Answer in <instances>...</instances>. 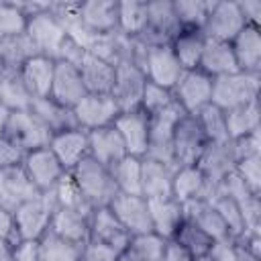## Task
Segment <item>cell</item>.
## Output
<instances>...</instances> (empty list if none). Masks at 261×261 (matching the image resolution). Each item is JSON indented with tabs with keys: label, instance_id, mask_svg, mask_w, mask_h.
Returning a JSON list of instances; mask_svg holds the SVG:
<instances>
[{
	"label": "cell",
	"instance_id": "obj_47",
	"mask_svg": "<svg viewBox=\"0 0 261 261\" xmlns=\"http://www.w3.org/2000/svg\"><path fill=\"white\" fill-rule=\"evenodd\" d=\"M173 102H175V100H173L171 90L161 88V86H157V84H153V82H147V84H145V90H143V96H141V106H139V108H141L147 116H151V114H155V112L167 108V106L173 104Z\"/></svg>",
	"mask_w": 261,
	"mask_h": 261
},
{
	"label": "cell",
	"instance_id": "obj_6",
	"mask_svg": "<svg viewBox=\"0 0 261 261\" xmlns=\"http://www.w3.org/2000/svg\"><path fill=\"white\" fill-rule=\"evenodd\" d=\"M171 94L181 110L194 116L204 106L212 104V77L200 69H184Z\"/></svg>",
	"mask_w": 261,
	"mask_h": 261
},
{
	"label": "cell",
	"instance_id": "obj_33",
	"mask_svg": "<svg viewBox=\"0 0 261 261\" xmlns=\"http://www.w3.org/2000/svg\"><path fill=\"white\" fill-rule=\"evenodd\" d=\"M206 43V35L200 29H179V33L171 39L169 47L179 61L181 69H198L202 49Z\"/></svg>",
	"mask_w": 261,
	"mask_h": 261
},
{
	"label": "cell",
	"instance_id": "obj_1",
	"mask_svg": "<svg viewBox=\"0 0 261 261\" xmlns=\"http://www.w3.org/2000/svg\"><path fill=\"white\" fill-rule=\"evenodd\" d=\"M27 14L24 35L37 55H45L57 61L59 47L67 37L65 27L49 12V2H20Z\"/></svg>",
	"mask_w": 261,
	"mask_h": 261
},
{
	"label": "cell",
	"instance_id": "obj_60",
	"mask_svg": "<svg viewBox=\"0 0 261 261\" xmlns=\"http://www.w3.org/2000/svg\"><path fill=\"white\" fill-rule=\"evenodd\" d=\"M8 118H10V110H8L4 104H0V137H2V135H4V130H6Z\"/></svg>",
	"mask_w": 261,
	"mask_h": 261
},
{
	"label": "cell",
	"instance_id": "obj_57",
	"mask_svg": "<svg viewBox=\"0 0 261 261\" xmlns=\"http://www.w3.org/2000/svg\"><path fill=\"white\" fill-rule=\"evenodd\" d=\"M247 24L259 27L261 22V0H237Z\"/></svg>",
	"mask_w": 261,
	"mask_h": 261
},
{
	"label": "cell",
	"instance_id": "obj_17",
	"mask_svg": "<svg viewBox=\"0 0 261 261\" xmlns=\"http://www.w3.org/2000/svg\"><path fill=\"white\" fill-rule=\"evenodd\" d=\"M218 186H212L198 165H179L173 171L171 179V196L186 204L190 200H210Z\"/></svg>",
	"mask_w": 261,
	"mask_h": 261
},
{
	"label": "cell",
	"instance_id": "obj_3",
	"mask_svg": "<svg viewBox=\"0 0 261 261\" xmlns=\"http://www.w3.org/2000/svg\"><path fill=\"white\" fill-rule=\"evenodd\" d=\"M261 73L234 71L212 80V104L220 110H232L253 100H259Z\"/></svg>",
	"mask_w": 261,
	"mask_h": 261
},
{
	"label": "cell",
	"instance_id": "obj_49",
	"mask_svg": "<svg viewBox=\"0 0 261 261\" xmlns=\"http://www.w3.org/2000/svg\"><path fill=\"white\" fill-rule=\"evenodd\" d=\"M49 12L65 27V31L80 24V2H49Z\"/></svg>",
	"mask_w": 261,
	"mask_h": 261
},
{
	"label": "cell",
	"instance_id": "obj_41",
	"mask_svg": "<svg viewBox=\"0 0 261 261\" xmlns=\"http://www.w3.org/2000/svg\"><path fill=\"white\" fill-rule=\"evenodd\" d=\"M206 141L208 143H228L230 137H228V130H226V116H224V110H220L218 106L214 104H208L204 106L198 114H194Z\"/></svg>",
	"mask_w": 261,
	"mask_h": 261
},
{
	"label": "cell",
	"instance_id": "obj_28",
	"mask_svg": "<svg viewBox=\"0 0 261 261\" xmlns=\"http://www.w3.org/2000/svg\"><path fill=\"white\" fill-rule=\"evenodd\" d=\"M198 69L204 71L206 75H210L212 80L239 71L230 43L216 41V39H206L204 49H202V57H200V63H198Z\"/></svg>",
	"mask_w": 261,
	"mask_h": 261
},
{
	"label": "cell",
	"instance_id": "obj_25",
	"mask_svg": "<svg viewBox=\"0 0 261 261\" xmlns=\"http://www.w3.org/2000/svg\"><path fill=\"white\" fill-rule=\"evenodd\" d=\"M55 73V59L45 55H33L24 61L18 77L33 98H49Z\"/></svg>",
	"mask_w": 261,
	"mask_h": 261
},
{
	"label": "cell",
	"instance_id": "obj_40",
	"mask_svg": "<svg viewBox=\"0 0 261 261\" xmlns=\"http://www.w3.org/2000/svg\"><path fill=\"white\" fill-rule=\"evenodd\" d=\"M212 206H214V210L218 212V216L222 218V222H224V226L228 228V234H230V239L234 241V239H239L241 234H245V222H243V214H241V208H239V204L232 200V198H228L226 194H222L218 188H216V192L210 196V200H208Z\"/></svg>",
	"mask_w": 261,
	"mask_h": 261
},
{
	"label": "cell",
	"instance_id": "obj_32",
	"mask_svg": "<svg viewBox=\"0 0 261 261\" xmlns=\"http://www.w3.org/2000/svg\"><path fill=\"white\" fill-rule=\"evenodd\" d=\"M175 167H169L165 163L153 161L143 157V171H141V194L151 198H167L171 196V179H173Z\"/></svg>",
	"mask_w": 261,
	"mask_h": 261
},
{
	"label": "cell",
	"instance_id": "obj_26",
	"mask_svg": "<svg viewBox=\"0 0 261 261\" xmlns=\"http://www.w3.org/2000/svg\"><path fill=\"white\" fill-rule=\"evenodd\" d=\"M49 230L57 237L71 241L75 245H84L90 239V212H80L71 208L55 206Z\"/></svg>",
	"mask_w": 261,
	"mask_h": 261
},
{
	"label": "cell",
	"instance_id": "obj_62",
	"mask_svg": "<svg viewBox=\"0 0 261 261\" xmlns=\"http://www.w3.org/2000/svg\"><path fill=\"white\" fill-rule=\"evenodd\" d=\"M196 261H214V259H212V255L208 253V255H204V257H198Z\"/></svg>",
	"mask_w": 261,
	"mask_h": 261
},
{
	"label": "cell",
	"instance_id": "obj_30",
	"mask_svg": "<svg viewBox=\"0 0 261 261\" xmlns=\"http://www.w3.org/2000/svg\"><path fill=\"white\" fill-rule=\"evenodd\" d=\"M31 112L47 126V130L51 135L63 133L69 128H77L73 110L67 106H61L59 102H55L51 98H33Z\"/></svg>",
	"mask_w": 261,
	"mask_h": 261
},
{
	"label": "cell",
	"instance_id": "obj_50",
	"mask_svg": "<svg viewBox=\"0 0 261 261\" xmlns=\"http://www.w3.org/2000/svg\"><path fill=\"white\" fill-rule=\"evenodd\" d=\"M230 147H232L234 163L241 159H247V157H257V155H261V137H259V133L245 135V137L232 139Z\"/></svg>",
	"mask_w": 261,
	"mask_h": 261
},
{
	"label": "cell",
	"instance_id": "obj_2",
	"mask_svg": "<svg viewBox=\"0 0 261 261\" xmlns=\"http://www.w3.org/2000/svg\"><path fill=\"white\" fill-rule=\"evenodd\" d=\"M69 175L73 177L75 186L80 188V192L84 194L86 202L92 208L108 206L112 202V198L118 194L116 184L110 173V167L94 161L92 157H86L84 161H80L69 171Z\"/></svg>",
	"mask_w": 261,
	"mask_h": 261
},
{
	"label": "cell",
	"instance_id": "obj_51",
	"mask_svg": "<svg viewBox=\"0 0 261 261\" xmlns=\"http://www.w3.org/2000/svg\"><path fill=\"white\" fill-rule=\"evenodd\" d=\"M88 55V51L84 49V45L80 41H75L71 35H67L59 47V53H57V61H63V63H69V65H75L80 67L84 57Z\"/></svg>",
	"mask_w": 261,
	"mask_h": 261
},
{
	"label": "cell",
	"instance_id": "obj_61",
	"mask_svg": "<svg viewBox=\"0 0 261 261\" xmlns=\"http://www.w3.org/2000/svg\"><path fill=\"white\" fill-rule=\"evenodd\" d=\"M116 261H133V259H130V257H128V255H126V253H120V255H118V259H116Z\"/></svg>",
	"mask_w": 261,
	"mask_h": 261
},
{
	"label": "cell",
	"instance_id": "obj_20",
	"mask_svg": "<svg viewBox=\"0 0 261 261\" xmlns=\"http://www.w3.org/2000/svg\"><path fill=\"white\" fill-rule=\"evenodd\" d=\"M118 2L86 0L80 2V24L92 35H110L118 27Z\"/></svg>",
	"mask_w": 261,
	"mask_h": 261
},
{
	"label": "cell",
	"instance_id": "obj_10",
	"mask_svg": "<svg viewBox=\"0 0 261 261\" xmlns=\"http://www.w3.org/2000/svg\"><path fill=\"white\" fill-rule=\"evenodd\" d=\"M20 165L24 173L29 175V179L33 181V186L41 194H51L55 186L59 184V179L67 173L49 147H41V149L24 153Z\"/></svg>",
	"mask_w": 261,
	"mask_h": 261
},
{
	"label": "cell",
	"instance_id": "obj_15",
	"mask_svg": "<svg viewBox=\"0 0 261 261\" xmlns=\"http://www.w3.org/2000/svg\"><path fill=\"white\" fill-rule=\"evenodd\" d=\"M112 126L118 130L126 155H135V157H145L147 147H149V116L137 108V110H128V112H120Z\"/></svg>",
	"mask_w": 261,
	"mask_h": 261
},
{
	"label": "cell",
	"instance_id": "obj_7",
	"mask_svg": "<svg viewBox=\"0 0 261 261\" xmlns=\"http://www.w3.org/2000/svg\"><path fill=\"white\" fill-rule=\"evenodd\" d=\"M4 137H8L20 151L29 153L41 147H49V141L53 135L31 110H16V112H10Z\"/></svg>",
	"mask_w": 261,
	"mask_h": 261
},
{
	"label": "cell",
	"instance_id": "obj_43",
	"mask_svg": "<svg viewBox=\"0 0 261 261\" xmlns=\"http://www.w3.org/2000/svg\"><path fill=\"white\" fill-rule=\"evenodd\" d=\"M0 104H4L10 112L31 110L33 96L18 75H0Z\"/></svg>",
	"mask_w": 261,
	"mask_h": 261
},
{
	"label": "cell",
	"instance_id": "obj_18",
	"mask_svg": "<svg viewBox=\"0 0 261 261\" xmlns=\"http://www.w3.org/2000/svg\"><path fill=\"white\" fill-rule=\"evenodd\" d=\"M86 94H88V90L84 86L80 67L63 63V61H55V73H53L49 98L59 102L61 106L73 108Z\"/></svg>",
	"mask_w": 261,
	"mask_h": 261
},
{
	"label": "cell",
	"instance_id": "obj_38",
	"mask_svg": "<svg viewBox=\"0 0 261 261\" xmlns=\"http://www.w3.org/2000/svg\"><path fill=\"white\" fill-rule=\"evenodd\" d=\"M165 245L167 241L151 230L143 234H133L124 253L133 261H161L165 253Z\"/></svg>",
	"mask_w": 261,
	"mask_h": 261
},
{
	"label": "cell",
	"instance_id": "obj_5",
	"mask_svg": "<svg viewBox=\"0 0 261 261\" xmlns=\"http://www.w3.org/2000/svg\"><path fill=\"white\" fill-rule=\"evenodd\" d=\"M139 67L143 69L147 82H153L167 90H173L184 71L169 45H143Z\"/></svg>",
	"mask_w": 261,
	"mask_h": 261
},
{
	"label": "cell",
	"instance_id": "obj_16",
	"mask_svg": "<svg viewBox=\"0 0 261 261\" xmlns=\"http://www.w3.org/2000/svg\"><path fill=\"white\" fill-rule=\"evenodd\" d=\"M88 241H98V243L110 245L118 253H124L128 247L130 234L118 222L110 206H98V208H92L90 212V239Z\"/></svg>",
	"mask_w": 261,
	"mask_h": 261
},
{
	"label": "cell",
	"instance_id": "obj_35",
	"mask_svg": "<svg viewBox=\"0 0 261 261\" xmlns=\"http://www.w3.org/2000/svg\"><path fill=\"white\" fill-rule=\"evenodd\" d=\"M118 27L116 31L128 39H139L147 29V2L122 0L118 2Z\"/></svg>",
	"mask_w": 261,
	"mask_h": 261
},
{
	"label": "cell",
	"instance_id": "obj_21",
	"mask_svg": "<svg viewBox=\"0 0 261 261\" xmlns=\"http://www.w3.org/2000/svg\"><path fill=\"white\" fill-rule=\"evenodd\" d=\"M149 204V218H151V228L165 241H173L175 232L179 230L181 222L186 220L184 216V204H179L173 196L167 198H151L147 200Z\"/></svg>",
	"mask_w": 261,
	"mask_h": 261
},
{
	"label": "cell",
	"instance_id": "obj_39",
	"mask_svg": "<svg viewBox=\"0 0 261 261\" xmlns=\"http://www.w3.org/2000/svg\"><path fill=\"white\" fill-rule=\"evenodd\" d=\"M39 249L43 261H82V245L65 241L51 230L39 239Z\"/></svg>",
	"mask_w": 261,
	"mask_h": 261
},
{
	"label": "cell",
	"instance_id": "obj_24",
	"mask_svg": "<svg viewBox=\"0 0 261 261\" xmlns=\"http://www.w3.org/2000/svg\"><path fill=\"white\" fill-rule=\"evenodd\" d=\"M237 67L245 73H261V27L245 24L230 41Z\"/></svg>",
	"mask_w": 261,
	"mask_h": 261
},
{
	"label": "cell",
	"instance_id": "obj_12",
	"mask_svg": "<svg viewBox=\"0 0 261 261\" xmlns=\"http://www.w3.org/2000/svg\"><path fill=\"white\" fill-rule=\"evenodd\" d=\"M71 110H73L77 126L84 130H96L102 126H110L114 118L120 114L110 94H86Z\"/></svg>",
	"mask_w": 261,
	"mask_h": 261
},
{
	"label": "cell",
	"instance_id": "obj_31",
	"mask_svg": "<svg viewBox=\"0 0 261 261\" xmlns=\"http://www.w3.org/2000/svg\"><path fill=\"white\" fill-rule=\"evenodd\" d=\"M80 73L88 94H110L114 86L116 65L88 53L80 65Z\"/></svg>",
	"mask_w": 261,
	"mask_h": 261
},
{
	"label": "cell",
	"instance_id": "obj_13",
	"mask_svg": "<svg viewBox=\"0 0 261 261\" xmlns=\"http://www.w3.org/2000/svg\"><path fill=\"white\" fill-rule=\"evenodd\" d=\"M206 145H208V141H206L196 116L186 114L177 122L175 133H173V141H171L175 167H179V165H196L198 159L202 157Z\"/></svg>",
	"mask_w": 261,
	"mask_h": 261
},
{
	"label": "cell",
	"instance_id": "obj_48",
	"mask_svg": "<svg viewBox=\"0 0 261 261\" xmlns=\"http://www.w3.org/2000/svg\"><path fill=\"white\" fill-rule=\"evenodd\" d=\"M234 173L247 184V188L261 196V155L257 157H247L234 163Z\"/></svg>",
	"mask_w": 261,
	"mask_h": 261
},
{
	"label": "cell",
	"instance_id": "obj_34",
	"mask_svg": "<svg viewBox=\"0 0 261 261\" xmlns=\"http://www.w3.org/2000/svg\"><path fill=\"white\" fill-rule=\"evenodd\" d=\"M37 55L27 35L0 39V75H18L24 61Z\"/></svg>",
	"mask_w": 261,
	"mask_h": 261
},
{
	"label": "cell",
	"instance_id": "obj_27",
	"mask_svg": "<svg viewBox=\"0 0 261 261\" xmlns=\"http://www.w3.org/2000/svg\"><path fill=\"white\" fill-rule=\"evenodd\" d=\"M184 216L188 222L202 228L214 243L220 241H232L228 234V228L224 226L222 218L214 210V206L208 200H190L184 204Z\"/></svg>",
	"mask_w": 261,
	"mask_h": 261
},
{
	"label": "cell",
	"instance_id": "obj_4",
	"mask_svg": "<svg viewBox=\"0 0 261 261\" xmlns=\"http://www.w3.org/2000/svg\"><path fill=\"white\" fill-rule=\"evenodd\" d=\"M55 210V202L51 194H37L35 198L20 204L12 216L16 226L18 241H39L51 224V216Z\"/></svg>",
	"mask_w": 261,
	"mask_h": 261
},
{
	"label": "cell",
	"instance_id": "obj_45",
	"mask_svg": "<svg viewBox=\"0 0 261 261\" xmlns=\"http://www.w3.org/2000/svg\"><path fill=\"white\" fill-rule=\"evenodd\" d=\"M51 196H53L55 206H59V208H71V210H80V212H92V206L86 202L84 194L75 186V181L69 175V171L59 179V184L55 186V190L51 192Z\"/></svg>",
	"mask_w": 261,
	"mask_h": 261
},
{
	"label": "cell",
	"instance_id": "obj_9",
	"mask_svg": "<svg viewBox=\"0 0 261 261\" xmlns=\"http://www.w3.org/2000/svg\"><path fill=\"white\" fill-rule=\"evenodd\" d=\"M247 24L239 2L237 0H212L208 18L204 22L202 33L206 39H216V41H226L230 43Z\"/></svg>",
	"mask_w": 261,
	"mask_h": 261
},
{
	"label": "cell",
	"instance_id": "obj_55",
	"mask_svg": "<svg viewBox=\"0 0 261 261\" xmlns=\"http://www.w3.org/2000/svg\"><path fill=\"white\" fill-rule=\"evenodd\" d=\"M0 241L6 243H16V226H14V216L8 208L0 206Z\"/></svg>",
	"mask_w": 261,
	"mask_h": 261
},
{
	"label": "cell",
	"instance_id": "obj_14",
	"mask_svg": "<svg viewBox=\"0 0 261 261\" xmlns=\"http://www.w3.org/2000/svg\"><path fill=\"white\" fill-rule=\"evenodd\" d=\"M108 206L130 237L153 230L151 228V218H149V204H147L145 196L120 194L118 192Z\"/></svg>",
	"mask_w": 261,
	"mask_h": 261
},
{
	"label": "cell",
	"instance_id": "obj_44",
	"mask_svg": "<svg viewBox=\"0 0 261 261\" xmlns=\"http://www.w3.org/2000/svg\"><path fill=\"white\" fill-rule=\"evenodd\" d=\"M212 0H173V10L181 29H204Z\"/></svg>",
	"mask_w": 261,
	"mask_h": 261
},
{
	"label": "cell",
	"instance_id": "obj_54",
	"mask_svg": "<svg viewBox=\"0 0 261 261\" xmlns=\"http://www.w3.org/2000/svg\"><path fill=\"white\" fill-rule=\"evenodd\" d=\"M12 261H43L39 241H16L12 245Z\"/></svg>",
	"mask_w": 261,
	"mask_h": 261
},
{
	"label": "cell",
	"instance_id": "obj_46",
	"mask_svg": "<svg viewBox=\"0 0 261 261\" xmlns=\"http://www.w3.org/2000/svg\"><path fill=\"white\" fill-rule=\"evenodd\" d=\"M27 14L20 2H2L0 0V39L24 35Z\"/></svg>",
	"mask_w": 261,
	"mask_h": 261
},
{
	"label": "cell",
	"instance_id": "obj_8",
	"mask_svg": "<svg viewBox=\"0 0 261 261\" xmlns=\"http://www.w3.org/2000/svg\"><path fill=\"white\" fill-rule=\"evenodd\" d=\"M179 29L173 0H153L147 2V29L137 41L143 45H169Z\"/></svg>",
	"mask_w": 261,
	"mask_h": 261
},
{
	"label": "cell",
	"instance_id": "obj_19",
	"mask_svg": "<svg viewBox=\"0 0 261 261\" xmlns=\"http://www.w3.org/2000/svg\"><path fill=\"white\" fill-rule=\"evenodd\" d=\"M37 194H41V192L33 186V181L24 173L22 165L0 169V206L14 212L20 204L35 198Z\"/></svg>",
	"mask_w": 261,
	"mask_h": 261
},
{
	"label": "cell",
	"instance_id": "obj_36",
	"mask_svg": "<svg viewBox=\"0 0 261 261\" xmlns=\"http://www.w3.org/2000/svg\"><path fill=\"white\" fill-rule=\"evenodd\" d=\"M141 171H143V157H135V155H124L120 161H116L110 167L116 190L120 194H135V196H143Z\"/></svg>",
	"mask_w": 261,
	"mask_h": 261
},
{
	"label": "cell",
	"instance_id": "obj_42",
	"mask_svg": "<svg viewBox=\"0 0 261 261\" xmlns=\"http://www.w3.org/2000/svg\"><path fill=\"white\" fill-rule=\"evenodd\" d=\"M173 241H175L177 245H181L194 259L208 255V253L212 251V247H214V241H212L202 228H198L196 224H192V222H188V220L181 222V226H179V230L175 232Z\"/></svg>",
	"mask_w": 261,
	"mask_h": 261
},
{
	"label": "cell",
	"instance_id": "obj_53",
	"mask_svg": "<svg viewBox=\"0 0 261 261\" xmlns=\"http://www.w3.org/2000/svg\"><path fill=\"white\" fill-rule=\"evenodd\" d=\"M24 157V151H20L8 137H0V169L20 165Z\"/></svg>",
	"mask_w": 261,
	"mask_h": 261
},
{
	"label": "cell",
	"instance_id": "obj_59",
	"mask_svg": "<svg viewBox=\"0 0 261 261\" xmlns=\"http://www.w3.org/2000/svg\"><path fill=\"white\" fill-rule=\"evenodd\" d=\"M0 261H12V243L0 241Z\"/></svg>",
	"mask_w": 261,
	"mask_h": 261
},
{
	"label": "cell",
	"instance_id": "obj_22",
	"mask_svg": "<svg viewBox=\"0 0 261 261\" xmlns=\"http://www.w3.org/2000/svg\"><path fill=\"white\" fill-rule=\"evenodd\" d=\"M49 149L63 165V169L71 171L80 161L88 157V130L77 126L63 133H55L49 141Z\"/></svg>",
	"mask_w": 261,
	"mask_h": 261
},
{
	"label": "cell",
	"instance_id": "obj_11",
	"mask_svg": "<svg viewBox=\"0 0 261 261\" xmlns=\"http://www.w3.org/2000/svg\"><path fill=\"white\" fill-rule=\"evenodd\" d=\"M147 77L143 69L133 61H120L116 63V75L110 96L114 98L120 112L137 110L141 106V96L145 90Z\"/></svg>",
	"mask_w": 261,
	"mask_h": 261
},
{
	"label": "cell",
	"instance_id": "obj_52",
	"mask_svg": "<svg viewBox=\"0 0 261 261\" xmlns=\"http://www.w3.org/2000/svg\"><path fill=\"white\" fill-rule=\"evenodd\" d=\"M118 251L98 241H86L82 245V261H116Z\"/></svg>",
	"mask_w": 261,
	"mask_h": 261
},
{
	"label": "cell",
	"instance_id": "obj_23",
	"mask_svg": "<svg viewBox=\"0 0 261 261\" xmlns=\"http://www.w3.org/2000/svg\"><path fill=\"white\" fill-rule=\"evenodd\" d=\"M124 155H126L124 143L112 124L96 130H88V157H92L94 161L106 167H112Z\"/></svg>",
	"mask_w": 261,
	"mask_h": 261
},
{
	"label": "cell",
	"instance_id": "obj_56",
	"mask_svg": "<svg viewBox=\"0 0 261 261\" xmlns=\"http://www.w3.org/2000/svg\"><path fill=\"white\" fill-rule=\"evenodd\" d=\"M210 255H212L214 261H239V253H237V247H234L232 241L214 243Z\"/></svg>",
	"mask_w": 261,
	"mask_h": 261
},
{
	"label": "cell",
	"instance_id": "obj_37",
	"mask_svg": "<svg viewBox=\"0 0 261 261\" xmlns=\"http://www.w3.org/2000/svg\"><path fill=\"white\" fill-rule=\"evenodd\" d=\"M226 130L230 141L245 137V135H253L259 133V100H253L249 104H243L239 108L226 110Z\"/></svg>",
	"mask_w": 261,
	"mask_h": 261
},
{
	"label": "cell",
	"instance_id": "obj_29",
	"mask_svg": "<svg viewBox=\"0 0 261 261\" xmlns=\"http://www.w3.org/2000/svg\"><path fill=\"white\" fill-rule=\"evenodd\" d=\"M200 171L206 175V179L212 186H218L224 175H228L234 169V155L230 141L228 143H208L202 157L196 163Z\"/></svg>",
	"mask_w": 261,
	"mask_h": 261
},
{
	"label": "cell",
	"instance_id": "obj_58",
	"mask_svg": "<svg viewBox=\"0 0 261 261\" xmlns=\"http://www.w3.org/2000/svg\"><path fill=\"white\" fill-rule=\"evenodd\" d=\"M161 261H196V259L181 245H177L175 241H167L165 253H163V259Z\"/></svg>",
	"mask_w": 261,
	"mask_h": 261
}]
</instances>
